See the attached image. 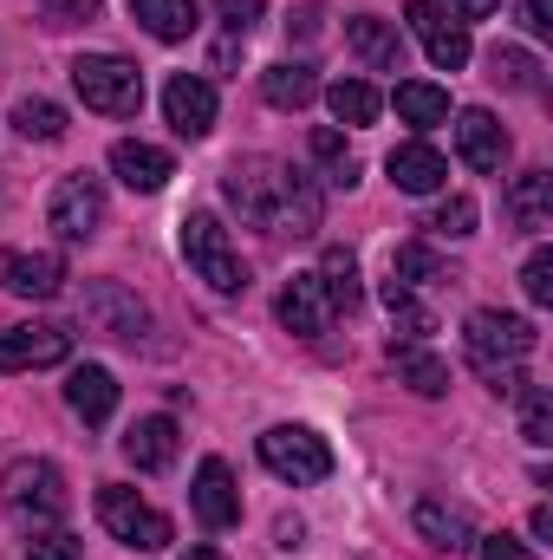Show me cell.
Returning a JSON list of instances; mask_svg holds the SVG:
<instances>
[{
	"label": "cell",
	"instance_id": "bcb514c9",
	"mask_svg": "<svg viewBox=\"0 0 553 560\" xmlns=\"http://www.w3.org/2000/svg\"><path fill=\"white\" fill-rule=\"evenodd\" d=\"M528 528H534V541H553V509H534V522H528Z\"/></svg>",
	"mask_w": 553,
	"mask_h": 560
},
{
	"label": "cell",
	"instance_id": "7bdbcfd3",
	"mask_svg": "<svg viewBox=\"0 0 553 560\" xmlns=\"http://www.w3.org/2000/svg\"><path fill=\"white\" fill-rule=\"evenodd\" d=\"M274 541H280V548H299V541H306L299 515H280V522H274Z\"/></svg>",
	"mask_w": 553,
	"mask_h": 560
},
{
	"label": "cell",
	"instance_id": "cb8c5ba5",
	"mask_svg": "<svg viewBox=\"0 0 553 560\" xmlns=\"http://www.w3.org/2000/svg\"><path fill=\"white\" fill-rule=\"evenodd\" d=\"M391 365H398V378L411 385L416 398H443L449 392V365L423 339H391Z\"/></svg>",
	"mask_w": 553,
	"mask_h": 560
},
{
	"label": "cell",
	"instance_id": "ba28073f",
	"mask_svg": "<svg viewBox=\"0 0 553 560\" xmlns=\"http://www.w3.org/2000/svg\"><path fill=\"white\" fill-rule=\"evenodd\" d=\"M404 20H411L416 46L430 52V66H436V72H462V66H469L475 39H469V26H462L443 0H411V7H404Z\"/></svg>",
	"mask_w": 553,
	"mask_h": 560
},
{
	"label": "cell",
	"instance_id": "f546056e",
	"mask_svg": "<svg viewBox=\"0 0 553 560\" xmlns=\"http://www.w3.org/2000/svg\"><path fill=\"white\" fill-rule=\"evenodd\" d=\"M313 163L326 170V183H332V189H352V183H358V156L345 150V131H332V125H319V131H313Z\"/></svg>",
	"mask_w": 553,
	"mask_h": 560
},
{
	"label": "cell",
	"instance_id": "8fae6325",
	"mask_svg": "<svg viewBox=\"0 0 553 560\" xmlns=\"http://www.w3.org/2000/svg\"><path fill=\"white\" fill-rule=\"evenodd\" d=\"M163 118H169L176 138L202 143L209 131H215V85L196 79V72H176V79L163 85Z\"/></svg>",
	"mask_w": 553,
	"mask_h": 560
},
{
	"label": "cell",
	"instance_id": "603a6c76",
	"mask_svg": "<svg viewBox=\"0 0 553 560\" xmlns=\"http://www.w3.org/2000/svg\"><path fill=\"white\" fill-rule=\"evenodd\" d=\"M508 215H515V229L548 235L553 229V176L548 170H521V176H515V189H508Z\"/></svg>",
	"mask_w": 553,
	"mask_h": 560
},
{
	"label": "cell",
	"instance_id": "e575fe53",
	"mask_svg": "<svg viewBox=\"0 0 553 560\" xmlns=\"http://www.w3.org/2000/svg\"><path fill=\"white\" fill-rule=\"evenodd\" d=\"M495 79H502L508 92H541V59L521 52V46H502V52H495Z\"/></svg>",
	"mask_w": 553,
	"mask_h": 560
},
{
	"label": "cell",
	"instance_id": "d6986e66",
	"mask_svg": "<svg viewBox=\"0 0 553 560\" xmlns=\"http://www.w3.org/2000/svg\"><path fill=\"white\" fill-rule=\"evenodd\" d=\"M385 170H391V183H398L404 196H436V189L449 183V163H443V150H430L423 138L398 143V150L385 156Z\"/></svg>",
	"mask_w": 553,
	"mask_h": 560
},
{
	"label": "cell",
	"instance_id": "6da1fadb",
	"mask_svg": "<svg viewBox=\"0 0 553 560\" xmlns=\"http://www.w3.org/2000/svg\"><path fill=\"white\" fill-rule=\"evenodd\" d=\"M228 209H242V222L268 229V235H313L319 229V183L280 156H235L222 176Z\"/></svg>",
	"mask_w": 553,
	"mask_h": 560
},
{
	"label": "cell",
	"instance_id": "f6af8a7d",
	"mask_svg": "<svg viewBox=\"0 0 553 560\" xmlns=\"http://www.w3.org/2000/svg\"><path fill=\"white\" fill-rule=\"evenodd\" d=\"M449 7H456V13H469V20H482V13H495L502 0H449Z\"/></svg>",
	"mask_w": 553,
	"mask_h": 560
},
{
	"label": "cell",
	"instance_id": "30bf717a",
	"mask_svg": "<svg viewBox=\"0 0 553 560\" xmlns=\"http://www.w3.org/2000/svg\"><path fill=\"white\" fill-rule=\"evenodd\" d=\"M79 313H85V326L105 332V339H143V332H150V306H143L125 280H92L85 300H79Z\"/></svg>",
	"mask_w": 553,
	"mask_h": 560
},
{
	"label": "cell",
	"instance_id": "2e32d148",
	"mask_svg": "<svg viewBox=\"0 0 553 560\" xmlns=\"http://www.w3.org/2000/svg\"><path fill=\"white\" fill-rule=\"evenodd\" d=\"M416 535L436 548V555H469L482 535H475V515L469 509H456V502H443V495H423L416 502Z\"/></svg>",
	"mask_w": 553,
	"mask_h": 560
},
{
	"label": "cell",
	"instance_id": "5bb4252c",
	"mask_svg": "<svg viewBox=\"0 0 553 560\" xmlns=\"http://www.w3.org/2000/svg\"><path fill=\"white\" fill-rule=\"evenodd\" d=\"M189 509L202 515V528H235L242 522V489H235V476H228L222 456H202L196 489H189Z\"/></svg>",
	"mask_w": 553,
	"mask_h": 560
},
{
	"label": "cell",
	"instance_id": "5b68a950",
	"mask_svg": "<svg viewBox=\"0 0 553 560\" xmlns=\"http://www.w3.org/2000/svg\"><path fill=\"white\" fill-rule=\"evenodd\" d=\"M72 85H79L85 112H98V118H138L143 112V72L131 59H118V52L72 59Z\"/></svg>",
	"mask_w": 553,
	"mask_h": 560
},
{
	"label": "cell",
	"instance_id": "484cf974",
	"mask_svg": "<svg viewBox=\"0 0 553 560\" xmlns=\"http://www.w3.org/2000/svg\"><path fill=\"white\" fill-rule=\"evenodd\" d=\"M131 20H138L150 39H163V46H176V39H189L202 20H196V0H131Z\"/></svg>",
	"mask_w": 553,
	"mask_h": 560
},
{
	"label": "cell",
	"instance_id": "836d02e7",
	"mask_svg": "<svg viewBox=\"0 0 553 560\" xmlns=\"http://www.w3.org/2000/svg\"><path fill=\"white\" fill-rule=\"evenodd\" d=\"M423 229L443 235V242H462V235H475V202H469V196H449V202H436V209L423 215Z\"/></svg>",
	"mask_w": 553,
	"mask_h": 560
},
{
	"label": "cell",
	"instance_id": "d6a6232c",
	"mask_svg": "<svg viewBox=\"0 0 553 560\" xmlns=\"http://www.w3.org/2000/svg\"><path fill=\"white\" fill-rule=\"evenodd\" d=\"M13 131L33 138V143H59L66 138V112H59L52 98H20V105H13Z\"/></svg>",
	"mask_w": 553,
	"mask_h": 560
},
{
	"label": "cell",
	"instance_id": "ee69618b",
	"mask_svg": "<svg viewBox=\"0 0 553 560\" xmlns=\"http://www.w3.org/2000/svg\"><path fill=\"white\" fill-rule=\"evenodd\" d=\"M286 33H299V39H313V33H319V7H299V13L286 20Z\"/></svg>",
	"mask_w": 553,
	"mask_h": 560
},
{
	"label": "cell",
	"instance_id": "74e56055",
	"mask_svg": "<svg viewBox=\"0 0 553 560\" xmlns=\"http://www.w3.org/2000/svg\"><path fill=\"white\" fill-rule=\"evenodd\" d=\"M26 560H85V548H79V535L46 528V535H33V541H26Z\"/></svg>",
	"mask_w": 553,
	"mask_h": 560
},
{
	"label": "cell",
	"instance_id": "f35d334b",
	"mask_svg": "<svg viewBox=\"0 0 553 560\" xmlns=\"http://www.w3.org/2000/svg\"><path fill=\"white\" fill-rule=\"evenodd\" d=\"M215 13H222V26H228V33H242V39H248V26L268 13V0H215Z\"/></svg>",
	"mask_w": 553,
	"mask_h": 560
},
{
	"label": "cell",
	"instance_id": "d590c367",
	"mask_svg": "<svg viewBox=\"0 0 553 560\" xmlns=\"http://www.w3.org/2000/svg\"><path fill=\"white\" fill-rule=\"evenodd\" d=\"M521 436H528L534 450H548V443H553V398L541 392V385H528V392H521Z\"/></svg>",
	"mask_w": 553,
	"mask_h": 560
},
{
	"label": "cell",
	"instance_id": "f1b7e54d",
	"mask_svg": "<svg viewBox=\"0 0 553 560\" xmlns=\"http://www.w3.org/2000/svg\"><path fill=\"white\" fill-rule=\"evenodd\" d=\"M326 105H332L339 125H372V118L385 112V92H378L372 79H339V85L326 92Z\"/></svg>",
	"mask_w": 553,
	"mask_h": 560
},
{
	"label": "cell",
	"instance_id": "8992f818",
	"mask_svg": "<svg viewBox=\"0 0 553 560\" xmlns=\"http://www.w3.org/2000/svg\"><path fill=\"white\" fill-rule=\"evenodd\" d=\"M261 463H268V476L293 482V489H313V482L332 476V450H326V436H313L306 423H274V430H261Z\"/></svg>",
	"mask_w": 553,
	"mask_h": 560
},
{
	"label": "cell",
	"instance_id": "9a60e30c",
	"mask_svg": "<svg viewBox=\"0 0 553 560\" xmlns=\"http://www.w3.org/2000/svg\"><path fill=\"white\" fill-rule=\"evenodd\" d=\"M456 150H462V163L469 170H482V176H495L502 163H508V131L495 125V112H482V105H469V112H456Z\"/></svg>",
	"mask_w": 553,
	"mask_h": 560
},
{
	"label": "cell",
	"instance_id": "83f0119b",
	"mask_svg": "<svg viewBox=\"0 0 553 560\" xmlns=\"http://www.w3.org/2000/svg\"><path fill=\"white\" fill-rule=\"evenodd\" d=\"M313 275H319V287L332 293V306H339V313H352V306L365 300V287H358V255H352V248H326Z\"/></svg>",
	"mask_w": 553,
	"mask_h": 560
},
{
	"label": "cell",
	"instance_id": "1f68e13d",
	"mask_svg": "<svg viewBox=\"0 0 553 560\" xmlns=\"http://www.w3.org/2000/svg\"><path fill=\"white\" fill-rule=\"evenodd\" d=\"M391 280H398V287H436V280H449V268H443V255H436V248L404 242V248L391 255Z\"/></svg>",
	"mask_w": 553,
	"mask_h": 560
},
{
	"label": "cell",
	"instance_id": "4316f807",
	"mask_svg": "<svg viewBox=\"0 0 553 560\" xmlns=\"http://www.w3.org/2000/svg\"><path fill=\"white\" fill-rule=\"evenodd\" d=\"M391 105H398V118H404L411 131H436V125H449V92H443V85H423V79H398Z\"/></svg>",
	"mask_w": 553,
	"mask_h": 560
},
{
	"label": "cell",
	"instance_id": "44dd1931",
	"mask_svg": "<svg viewBox=\"0 0 553 560\" xmlns=\"http://www.w3.org/2000/svg\"><path fill=\"white\" fill-rule=\"evenodd\" d=\"M66 405H72L85 423H111V411H118V378H111L105 365H72Z\"/></svg>",
	"mask_w": 553,
	"mask_h": 560
},
{
	"label": "cell",
	"instance_id": "7dc6e473",
	"mask_svg": "<svg viewBox=\"0 0 553 560\" xmlns=\"http://www.w3.org/2000/svg\"><path fill=\"white\" fill-rule=\"evenodd\" d=\"M183 560H222V555H215V548H189Z\"/></svg>",
	"mask_w": 553,
	"mask_h": 560
},
{
	"label": "cell",
	"instance_id": "ab89813d",
	"mask_svg": "<svg viewBox=\"0 0 553 560\" xmlns=\"http://www.w3.org/2000/svg\"><path fill=\"white\" fill-rule=\"evenodd\" d=\"M521 26H528L534 39H548L553 33V0H521Z\"/></svg>",
	"mask_w": 553,
	"mask_h": 560
},
{
	"label": "cell",
	"instance_id": "b9f144b4",
	"mask_svg": "<svg viewBox=\"0 0 553 560\" xmlns=\"http://www.w3.org/2000/svg\"><path fill=\"white\" fill-rule=\"evenodd\" d=\"M46 13L52 20H85V13H98V0H46Z\"/></svg>",
	"mask_w": 553,
	"mask_h": 560
},
{
	"label": "cell",
	"instance_id": "277c9868",
	"mask_svg": "<svg viewBox=\"0 0 553 560\" xmlns=\"http://www.w3.org/2000/svg\"><path fill=\"white\" fill-rule=\"evenodd\" d=\"M462 352H469V365H475L482 378L515 372V365H528V352H534V319L502 313V306H482V313H469V326H462Z\"/></svg>",
	"mask_w": 553,
	"mask_h": 560
},
{
	"label": "cell",
	"instance_id": "52a82bcc",
	"mask_svg": "<svg viewBox=\"0 0 553 560\" xmlns=\"http://www.w3.org/2000/svg\"><path fill=\"white\" fill-rule=\"evenodd\" d=\"M98 522H105L111 541H125L138 555H163L169 548V515H156L138 489H125V482H105L98 489Z\"/></svg>",
	"mask_w": 553,
	"mask_h": 560
},
{
	"label": "cell",
	"instance_id": "ffe728a7",
	"mask_svg": "<svg viewBox=\"0 0 553 560\" xmlns=\"http://www.w3.org/2000/svg\"><path fill=\"white\" fill-rule=\"evenodd\" d=\"M0 287L20 300H52L66 287V261L59 255H7L0 261Z\"/></svg>",
	"mask_w": 553,
	"mask_h": 560
},
{
	"label": "cell",
	"instance_id": "e0dca14e",
	"mask_svg": "<svg viewBox=\"0 0 553 560\" xmlns=\"http://www.w3.org/2000/svg\"><path fill=\"white\" fill-rule=\"evenodd\" d=\"M111 176H118L125 189H138V196H156V189L176 176V163H169V150H156V143L118 138L111 143Z\"/></svg>",
	"mask_w": 553,
	"mask_h": 560
},
{
	"label": "cell",
	"instance_id": "9c48e42d",
	"mask_svg": "<svg viewBox=\"0 0 553 560\" xmlns=\"http://www.w3.org/2000/svg\"><path fill=\"white\" fill-rule=\"evenodd\" d=\"M46 222L59 229V242H92L105 229V189L98 176H59L52 183V202H46Z\"/></svg>",
	"mask_w": 553,
	"mask_h": 560
},
{
	"label": "cell",
	"instance_id": "ac0fdd59",
	"mask_svg": "<svg viewBox=\"0 0 553 560\" xmlns=\"http://www.w3.org/2000/svg\"><path fill=\"white\" fill-rule=\"evenodd\" d=\"M345 46L365 72H398L404 66V46H398V26L378 20V13H352L345 20Z\"/></svg>",
	"mask_w": 553,
	"mask_h": 560
},
{
	"label": "cell",
	"instance_id": "60d3db41",
	"mask_svg": "<svg viewBox=\"0 0 553 560\" xmlns=\"http://www.w3.org/2000/svg\"><path fill=\"white\" fill-rule=\"evenodd\" d=\"M475 548H482V560H541V555H528L515 535H495V541H475Z\"/></svg>",
	"mask_w": 553,
	"mask_h": 560
},
{
	"label": "cell",
	"instance_id": "8d00e7d4",
	"mask_svg": "<svg viewBox=\"0 0 553 560\" xmlns=\"http://www.w3.org/2000/svg\"><path fill=\"white\" fill-rule=\"evenodd\" d=\"M521 293H528L534 306H553V255L548 248L528 255V268H521Z\"/></svg>",
	"mask_w": 553,
	"mask_h": 560
},
{
	"label": "cell",
	"instance_id": "7a4b0ae2",
	"mask_svg": "<svg viewBox=\"0 0 553 560\" xmlns=\"http://www.w3.org/2000/svg\"><path fill=\"white\" fill-rule=\"evenodd\" d=\"M0 489H7L13 522H20V528H33V535L59 528V522H66V509H72V489H66L59 463H46V456H13V463H7V476H0Z\"/></svg>",
	"mask_w": 553,
	"mask_h": 560
},
{
	"label": "cell",
	"instance_id": "4dcf8cb0",
	"mask_svg": "<svg viewBox=\"0 0 553 560\" xmlns=\"http://www.w3.org/2000/svg\"><path fill=\"white\" fill-rule=\"evenodd\" d=\"M385 306H391V326H398L404 339H430V332H436V313L416 300V287H398V280H385Z\"/></svg>",
	"mask_w": 553,
	"mask_h": 560
},
{
	"label": "cell",
	"instance_id": "7c38bea8",
	"mask_svg": "<svg viewBox=\"0 0 553 560\" xmlns=\"http://www.w3.org/2000/svg\"><path fill=\"white\" fill-rule=\"evenodd\" d=\"M72 359V332L59 326H0V372H39V365H66Z\"/></svg>",
	"mask_w": 553,
	"mask_h": 560
},
{
	"label": "cell",
	"instance_id": "d4e9b609",
	"mask_svg": "<svg viewBox=\"0 0 553 560\" xmlns=\"http://www.w3.org/2000/svg\"><path fill=\"white\" fill-rule=\"evenodd\" d=\"M125 456L138 463V469H169L176 463V418H138L125 430Z\"/></svg>",
	"mask_w": 553,
	"mask_h": 560
},
{
	"label": "cell",
	"instance_id": "3957f363",
	"mask_svg": "<svg viewBox=\"0 0 553 560\" xmlns=\"http://www.w3.org/2000/svg\"><path fill=\"white\" fill-rule=\"evenodd\" d=\"M176 248H183L189 275L209 280L215 293H248V261H242V248L228 242L222 215H209V209H189V215L176 222Z\"/></svg>",
	"mask_w": 553,
	"mask_h": 560
},
{
	"label": "cell",
	"instance_id": "4fadbf2b",
	"mask_svg": "<svg viewBox=\"0 0 553 560\" xmlns=\"http://www.w3.org/2000/svg\"><path fill=\"white\" fill-rule=\"evenodd\" d=\"M332 319H339V306H332V293L319 287V275H293L286 287H280V326H286V332L319 339Z\"/></svg>",
	"mask_w": 553,
	"mask_h": 560
},
{
	"label": "cell",
	"instance_id": "7402d4cb",
	"mask_svg": "<svg viewBox=\"0 0 553 560\" xmlns=\"http://www.w3.org/2000/svg\"><path fill=\"white\" fill-rule=\"evenodd\" d=\"M261 98L274 105V112H306L313 98H319V72L306 66V59H280L261 72Z\"/></svg>",
	"mask_w": 553,
	"mask_h": 560
}]
</instances>
